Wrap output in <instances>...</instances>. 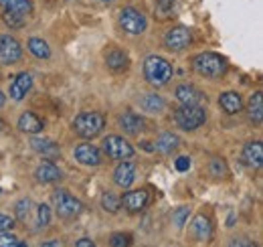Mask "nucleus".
Wrapping results in <instances>:
<instances>
[{
  "label": "nucleus",
  "instance_id": "nucleus-1",
  "mask_svg": "<svg viewBox=\"0 0 263 247\" xmlns=\"http://www.w3.org/2000/svg\"><path fill=\"white\" fill-rule=\"evenodd\" d=\"M174 122L184 132L198 130L206 122V110L202 108V103H182L174 112Z\"/></svg>",
  "mask_w": 263,
  "mask_h": 247
},
{
  "label": "nucleus",
  "instance_id": "nucleus-2",
  "mask_svg": "<svg viewBox=\"0 0 263 247\" xmlns=\"http://www.w3.org/2000/svg\"><path fill=\"white\" fill-rule=\"evenodd\" d=\"M103 128H105V118L99 112H83L73 120V132L83 140L98 138Z\"/></svg>",
  "mask_w": 263,
  "mask_h": 247
},
{
  "label": "nucleus",
  "instance_id": "nucleus-3",
  "mask_svg": "<svg viewBox=\"0 0 263 247\" xmlns=\"http://www.w3.org/2000/svg\"><path fill=\"white\" fill-rule=\"evenodd\" d=\"M144 77H146V81L150 85L162 87L172 79V65L166 61L164 57L150 55L144 61Z\"/></svg>",
  "mask_w": 263,
  "mask_h": 247
},
{
  "label": "nucleus",
  "instance_id": "nucleus-4",
  "mask_svg": "<svg viewBox=\"0 0 263 247\" xmlns=\"http://www.w3.org/2000/svg\"><path fill=\"white\" fill-rule=\"evenodd\" d=\"M193 67L198 75L209 77V79H219L227 73V61L225 57L217 53H198L193 59Z\"/></svg>",
  "mask_w": 263,
  "mask_h": 247
},
{
  "label": "nucleus",
  "instance_id": "nucleus-5",
  "mask_svg": "<svg viewBox=\"0 0 263 247\" xmlns=\"http://www.w3.org/2000/svg\"><path fill=\"white\" fill-rule=\"evenodd\" d=\"M51 201H53L55 213L61 219H75V217H79L83 213V203L79 199H75L71 192L63 190V188H57L51 195Z\"/></svg>",
  "mask_w": 263,
  "mask_h": 247
},
{
  "label": "nucleus",
  "instance_id": "nucleus-6",
  "mask_svg": "<svg viewBox=\"0 0 263 247\" xmlns=\"http://www.w3.org/2000/svg\"><path fill=\"white\" fill-rule=\"evenodd\" d=\"M103 152L109 158L118 160V162L120 160H132L136 156V150H134L130 142L124 136H116V134L103 138Z\"/></svg>",
  "mask_w": 263,
  "mask_h": 247
},
{
  "label": "nucleus",
  "instance_id": "nucleus-7",
  "mask_svg": "<svg viewBox=\"0 0 263 247\" xmlns=\"http://www.w3.org/2000/svg\"><path fill=\"white\" fill-rule=\"evenodd\" d=\"M118 21H120L122 31L128 32V34H142V32L148 29V21H146V16H144L138 8H134V6L122 8Z\"/></svg>",
  "mask_w": 263,
  "mask_h": 247
},
{
  "label": "nucleus",
  "instance_id": "nucleus-8",
  "mask_svg": "<svg viewBox=\"0 0 263 247\" xmlns=\"http://www.w3.org/2000/svg\"><path fill=\"white\" fill-rule=\"evenodd\" d=\"M21 59H23L21 43L10 34H0V63L2 65H14Z\"/></svg>",
  "mask_w": 263,
  "mask_h": 247
},
{
  "label": "nucleus",
  "instance_id": "nucleus-9",
  "mask_svg": "<svg viewBox=\"0 0 263 247\" xmlns=\"http://www.w3.org/2000/svg\"><path fill=\"white\" fill-rule=\"evenodd\" d=\"M193 43V32L186 27H174L164 34V47L168 51H184Z\"/></svg>",
  "mask_w": 263,
  "mask_h": 247
},
{
  "label": "nucleus",
  "instance_id": "nucleus-10",
  "mask_svg": "<svg viewBox=\"0 0 263 247\" xmlns=\"http://www.w3.org/2000/svg\"><path fill=\"white\" fill-rule=\"evenodd\" d=\"M73 156H75V160H77L79 164H83V166H99V164H101V160H103L101 150H99L98 146L89 144V142L79 144V146L75 148Z\"/></svg>",
  "mask_w": 263,
  "mask_h": 247
},
{
  "label": "nucleus",
  "instance_id": "nucleus-11",
  "mask_svg": "<svg viewBox=\"0 0 263 247\" xmlns=\"http://www.w3.org/2000/svg\"><path fill=\"white\" fill-rule=\"evenodd\" d=\"M31 90H33V75L27 73V71H23V73H18V75L12 79L8 93H10V97H12L14 101H23Z\"/></svg>",
  "mask_w": 263,
  "mask_h": 247
},
{
  "label": "nucleus",
  "instance_id": "nucleus-12",
  "mask_svg": "<svg viewBox=\"0 0 263 247\" xmlns=\"http://www.w3.org/2000/svg\"><path fill=\"white\" fill-rule=\"evenodd\" d=\"M103 59H105L107 69H111L114 73H122V71H126V69L130 67V57H128V53L122 51V49H118V47L107 49L105 55H103Z\"/></svg>",
  "mask_w": 263,
  "mask_h": 247
},
{
  "label": "nucleus",
  "instance_id": "nucleus-13",
  "mask_svg": "<svg viewBox=\"0 0 263 247\" xmlns=\"http://www.w3.org/2000/svg\"><path fill=\"white\" fill-rule=\"evenodd\" d=\"M61 177H63V174H61V168H59L53 160H45V162H41V164L36 166V170H34V179H36L39 183H43V185L57 183Z\"/></svg>",
  "mask_w": 263,
  "mask_h": 247
},
{
  "label": "nucleus",
  "instance_id": "nucleus-14",
  "mask_svg": "<svg viewBox=\"0 0 263 247\" xmlns=\"http://www.w3.org/2000/svg\"><path fill=\"white\" fill-rule=\"evenodd\" d=\"M243 162L249 166V168H261L263 164V144L259 140H253V142H247L243 146V152H241Z\"/></svg>",
  "mask_w": 263,
  "mask_h": 247
},
{
  "label": "nucleus",
  "instance_id": "nucleus-15",
  "mask_svg": "<svg viewBox=\"0 0 263 247\" xmlns=\"http://www.w3.org/2000/svg\"><path fill=\"white\" fill-rule=\"evenodd\" d=\"M136 179V166L130 160H120V164L114 170V183L120 188H130Z\"/></svg>",
  "mask_w": 263,
  "mask_h": 247
},
{
  "label": "nucleus",
  "instance_id": "nucleus-16",
  "mask_svg": "<svg viewBox=\"0 0 263 247\" xmlns=\"http://www.w3.org/2000/svg\"><path fill=\"white\" fill-rule=\"evenodd\" d=\"M122 205L126 207V211L130 213H140L146 209L148 205V192L144 188H138V190H128L122 199Z\"/></svg>",
  "mask_w": 263,
  "mask_h": 247
},
{
  "label": "nucleus",
  "instance_id": "nucleus-17",
  "mask_svg": "<svg viewBox=\"0 0 263 247\" xmlns=\"http://www.w3.org/2000/svg\"><path fill=\"white\" fill-rule=\"evenodd\" d=\"M191 233L197 241H211L213 237V223L204 215H197L191 223Z\"/></svg>",
  "mask_w": 263,
  "mask_h": 247
},
{
  "label": "nucleus",
  "instance_id": "nucleus-18",
  "mask_svg": "<svg viewBox=\"0 0 263 247\" xmlns=\"http://www.w3.org/2000/svg\"><path fill=\"white\" fill-rule=\"evenodd\" d=\"M118 123H120V128H122L126 134H130V136H138V134L144 130V118L138 116L136 112H124V114L118 118Z\"/></svg>",
  "mask_w": 263,
  "mask_h": 247
},
{
  "label": "nucleus",
  "instance_id": "nucleus-19",
  "mask_svg": "<svg viewBox=\"0 0 263 247\" xmlns=\"http://www.w3.org/2000/svg\"><path fill=\"white\" fill-rule=\"evenodd\" d=\"M31 148H33L36 154L47 158V160H55L57 156L61 154L59 146L53 140H47V138H31Z\"/></svg>",
  "mask_w": 263,
  "mask_h": 247
},
{
  "label": "nucleus",
  "instance_id": "nucleus-20",
  "mask_svg": "<svg viewBox=\"0 0 263 247\" xmlns=\"http://www.w3.org/2000/svg\"><path fill=\"white\" fill-rule=\"evenodd\" d=\"M174 97H176L180 103H202V101H204V95L200 93V90H197V87L191 85V83H180V85L174 90Z\"/></svg>",
  "mask_w": 263,
  "mask_h": 247
},
{
  "label": "nucleus",
  "instance_id": "nucleus-21",
  "mask_svg": "<svg viewBox=\"0 0 263 247\" xmlns=\"http://www.w3.org/2000/svg\"><path fill=\"white\" fill-rule=\"evenodd\" d=\"M178 146H180V140H178V136L172 134V132L160 134V136L156 138V142H154V150H158L160 154H166V156H170L172 152H176Z\"/></svg>",
  "mask_w": 263,
  "mask_h": 247
},
{
  "label": "nucleus",
  "instance_id": "nucleus-22",
  "mask_svg": "<svg viewBox=\"0 0 263 247\" xmlns=\"http://www.w3.org/2000/svg\"><path fill=\"white\" fill-rule=\"evenodd\" d=\"M219 105L223 108L225 114L233 116V114H239L243 110V99L237 92H225L219 97Z\"/></svg>",
  "mask_w": 263,
  "mask_h": 247
},
{
  "label": "nucleus",
  "instance_id": "nucleus-23",
  "mask_svg": "<svg viewBox=\"0 0 263 247\" xmlns=\"http://www.w3.org/2000/svg\"><path fill=\"white\" fill-rule=\"evenodd\" d=\"M43 128H45V123H43V120H41L36 114H33V112L21 114V118H18V130H21V132L39 134V132H43Z\"/></svg>",
  "mask_w": 263,
  "mask_h": 247
},
{
  "label": "nucleus",
  "instance_id": "nucleus-24",
  "mask_svg": "<svg viewBox=\"0 0 263 247\" xmlns=\"http://www.w3.org/2000/svg\"><path fill=\"white\" fill-rule=\"evenodd\" d=\"M138 103L146 114H160L164 110V99L158 93H146L138 99Z\"/></svg>",
  "mask_w": 263,
  "mask_h": 247
},
{
  "label": "nucleus",
  "instance_id": "nucleus-25",
  "mask_svg": "<svg viewBox=\"0 0 263 247\" xmlns=\"http://www.w3.org/2000/svg\"><path fill=\"white\" fill-rule=\"evenodd\" d=\"M247 114H249V120L255 123V126H261L263 122V95L261 92H255L249 99V105H247Z\"/></svg>",
  "mask_w": 263,
  "mask_h": 247
},
{
  "label": "nucleus",
  "instance_id": "nucleus-26",
  "mask_svg": "<svg viewBox=\"0 0 263 247\" xmlns=\"http://www.w3.org/2000/svg\"><path fill=\"white\" fill-rule=\"evenodd\" d=\"M0 6L8 12H16V14H31L33 12V2L31 0H0Z\"/></svg>",
  "mask_w": 263,
  "mask_h": 247
},
{
  "label": "nucleus",
  "instance_id": "nucleus-27",
  "mask_svg": "<svg viewBox=\"0 0 263 247\" xmlns=\"http://www.w3.org/2000/svg\"><path fill=\"white\" fill-rule=\"evenodd\" d=\"M29 51L33 53L36 59H49L51 57V47L47 45V41H43L39 37L29 39Z\"/></svg>",
  "mask_w": 263,
  "mask_h": 247
},
{
  "label": "nucleus",
  "instance_id": "nucleus-28",
  "mask_svg": "<svg viewBox=\"0 0 263 247\" xmlns=\"http://www.w3.org/2000/svg\"><path fill=\"white\" fill-rule=\"evenodd\" d=\"M101 207H103V211H107V213H118L120 207H122V199L116 197L114 192H103V195H101Z\"/></svg>",
  "mask_w": 263,
  "mask_h": 247
},
{
  "label": "nucleus",
  "instance_id": "nucleus-29",
  "mask_svg": "<svg viewBox=\"0 0 263 247\" xmlns=\"http://www.w3.org/2000/svg\"><path fill=\"white\" fill-rule=\"evenodd\" d=\"M174 6H176V0H158L156 2V16L160 19V21H166L168 16H172L174 14Z\"/></svg>",
  "mask_w": 263,
  "mask_h": 247
},
{
  "label": "nucleus",
  "instance_id": "nucleus-30",
  "mask_svg": "<svg viewBox=\"0 0 263 247\" xmlns=\"http://www.w3.org/2000/svg\"><path fill=\"white\" fill-rule=\"evenodd\" d=\"M49 223H51V209H49V205L41 203L36 207V229H47Z\"/></svg>",
  "mask_w": 263,
  "mask_h": 247
},
{
  "label": "nucleus",
  "instance_id": "nucleus-31",
  "mask_svg": "<svg viewBox=\"0 0 263 247\" xmlns=\"http://www.w3.org/2000/svg\"><path fill=\"white\" fill-rule=\"evenodd\" d=\"M31 207H33V203H31V199H21L16 205H14V215L18 221H27L29 215H31Z\"/></svg>",
  "mask_w": 263,
  "mask_h": 247
},
{
  "label": "nucleus",
  "instance_id": "nucleus-32",
  "mask_svg": "<svg viewBox=\"0 0 263 247\" xmlns=\"http://www.w3.org/2000/svg\"><path fill=\"white\" fill-rule=\"evenodd\" d=\"M2 21H4V23H6V27H10V29H21V27L25 25V16H23V14L8 12V10H4V12H2Z\"/></svg>",
  "mask_w": 263,
  "mask_h": 247
},
{
  "label": "nucleus",
  "instance_id": "nucleus-33",
  "mask_svg": "<svg viewBox=\"0 0 263 247\" xmlns=\"http://www.w3.org/2000/svg\"><path fill=\"white\" fill-rule=\"evenodd\" d=\"M209 170H211V174L213 177H227L229 174V168H227V164H225V160H221V158H213L211 160V166H209Z\"/></svg>",
  "mask_w": 263,
  "mask_h": 247
},
{
  "label": "nucleus",
  "instance_id": "nucleus-34",
  "mask_svg": "<svg viewBox=\"0 0 263 247\" xmlns=\"http://www.w3.org/2000/svg\"><path fill=\"white\" fill-rule=\"evenodd\" d=\"M0 247H25V243L10 231H0Z\"/></svg>",
  "mask_w": 263,
  "mask_h": 247
},
{
  "label": "nucleus",
  "instance_id": "nucleus-35",
  "mask_svg": "<svg viewBox=\"0 0 263 247\" xmlns=\"http://www.w3.org/2000/svg\"><path fill=\"white\" fill-rule=\"evenodd\" d=\"M189 215H191V207H178V209L172 213V221H174L176 229H182V227H184Z\"/></svg>",
  "mask_w": 263,
  "mask_h": 247
},
{
  "label": "nucleus",
  "instance_id": "nucleus-36",
  "mask_svg": "<svg viewBox=\"0 0 263 247\" xmlns=\"http://www.w3.org/2000/svg\"><path fill=\"white\" fill-rule=\"evenodd\" d=\"M132 243V235L128 233H114L111 239H109V245L111 247H126Z\"/></svg>",
  "mask_w": 263,
  "mask_h": 247
},
{
  "label": "nucleus",
  "instance_id": "nucleus-37",
  "mask_svg": "<svg viewBox=\"0 0 263 247\" xmlns=\"http://www.w3.org/2000/svg\"><path fill=\"white\" fill-rule=\"evenodd\" d=\"M174 166H176V170H178V172H184V170H189V168H191V158H189V156H178Z\"/></svg>",
  "mask_w": 263,
  "mask_h": 247
},
{
  "label": "nucleus",
  "instance_id": "nucleus-38",
  "mask_svg": "<svg viewBox=\"0 0 263 247\" xmlns=\"http://www.w3.org/2000/svg\"><path fill=\"white\" fill-rule=\"evenodd\" d=\"M12 227H14V219L0 213V231H10Z\"/></svg>",
  "mask_w": 263,
  "mask_h": 247
},
{
  "label": "nucleus",
  "instance_id": "nucleus-39",
  "mask_svg": "<svg viewBox=\"0 0 263 247\" xmlns=\"http://www.w3.org/2000/svg\"><path fill=\"white\" fill-rule=\"evenodd\" d=\"M75 247H96V241H91L89 237H83V239L75 241Z\"/></svg>",
  "mask_w": 263,
  "mask_h": 247
},
{
  "label": "nucleus",
  "instance_id": "nucleus-40",
  "mask_svg": "<svg viewBox=\"0 0 263 247\" xmlns=\"http://www.w3.org/2000/svg\"><path fill=\"white\" fill-rule=\"evenodd\" d=\"M59 245H61L59 241H45L43 243V247H59Z\"/></svg>",
  "mask_w": 263,
  "mask_h": 247
},
{
  "label": "nucleus",
  "instance_id": "nucleus-41",
  "mask_svg": "<svg viewBox=\"0 0 263 247\" xmlns=\"http://www.w3.org/2000/svg\"><path fill=\"white\" fill-rule=\"evenodd\" d=\"M231 245H253L251 241H231Z\"/></svg>",
  "mask_w": 263,
  "mask_h": 247
},
{
  "label": "nucleus",
  "instance_id": "nucleus-42",
  "mask_svg": "<svg viewBox=\"0 0 263 247\" xmlns=\"http://www.w3.org/2000/svg\"><path fill=\"white\" fill-rule=\"evenodd\" d=\"M4 101H6V97H4V93L0 92V108H2V105H4Z\"/></svg>",
  "mask_w": 263,
  "mask_h": 247
},
{
  "label": "nucleus",
  "instance_id": "nucleus-43",
  "mask_svg": "<svg viewBox=\"0 0 263 247\" xmlns=\"http://www.w3.org/2000/svg\"><path fill=\"white\" fill-rule=\"evenodd\" d=\"M96 2H99V4H111L114 0H96Z\"/></svg>",
  "mask_w": 263,
  "mask_h": 247
},
{
  "label": "nucleus",
  "instance_id": "nucleus-44",
  "mask_svg": "<svg viewBox=\"0 0 263 247\" xmlns=\"http://www.w3.org/2000/svg\"><path fill=\"white\" fill-rule=\"evenodd\" d=\"M0 130H2V120H0Z\"/></svg>",
  "mask_w": 263,
  "mask_h": 247
},
{
  "label": "nucleus",
  "instance_id": "nucleus-45",
  "mask_svg": "<svg viewBox=\"0 0 263 247\" xmlns=\"http://www.w3.org/2000/svg\"><path fill=\"white\" fill-rule=\"evenodd\" d=\"M0 195H2V188H0Z\"/></svg>",
  "mask_w": 263,
  "mask_h": 247
}]
</instances>
